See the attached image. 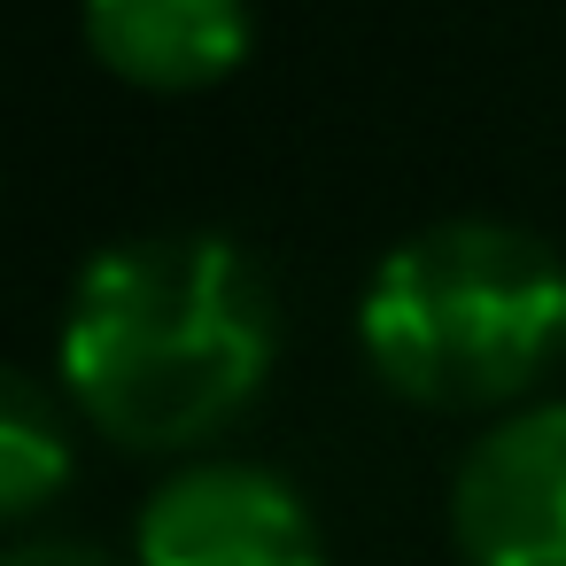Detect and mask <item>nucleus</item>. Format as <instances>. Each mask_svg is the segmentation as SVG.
I'll return each instance as SVG.
<instances>
[{"label":"nucleus","instance_id":"obj_5","mask_svg":"<svg viewBox=\"0 0 566 566\" xmlns=\"http://www.w3.org/2000/svg\"><path fill=\"white\" fill-rule=\"evenodd\" d=\"M94 55L133 86H210L249 55V17L233 0H94L86 9Z\"/></svg>","mask_w":566,"mask_h":566},{"label":"nucleus","instance_id":"obj_7","mask_svg":"<svg viewBox=\"0 0 566 566\" xmlns=\"http://www.w3.org/2000/svg\"><path fill=\"white\" fill-rule=\"evenodd\" d=\"M0 566H117V558H102L94 543H17L0 551Z\"/></svg>","mask_w":566,"mask_h":566},{"label":"nucleus","instance_id":"obj_3","mask_svg":"<svg viewBox=\"0 0 566 566\" xmlns=\"http://www.w3.org/2000/svg\"><path fill=\"white\" fill-rule=\"evenodd\" d=\"M473 566H566V403L489 427L450 496Z\"/></svg>","mask_w":566,"mask_h":566},{"label":"nucleus","instance_id":"obj_1","mask_svg":"<svg viewBox=\"0 0 566 566\" xmlns=\"http://www.w3.org/2000/svg\"><path fill=\"white\" fill-rule=\"evenodd\" d=\"M272 365V287L218 233H140L102 249L63 311V388L133 442L179 450L226 427Z\"/></svg>","mask_w":566,"mask_h":566},{"label":"nucleus","instance_id":"obj_4","mask_svg":"<svg viewBox=\"0 0 566 566\" xmlns=\"http://www.w3.org/2000/svg\"><path fill=\"white\" fill-rule=\"evenodd\" d=\"M140 566H318V527L264 465H187L140 512Z\"/></svg>","mask_w":566,"mask_h":566},{"label":"nucleus","instance_id":"obj_6","mask_svg":"<svg viewBox=\"0 0 566 566\" xmlns=\"http://www.w3.org/2000/svg\"><path fill=\"white\" fill-rule=\"evenodd\" d=\"M63 473H71V442L48 388H32L17 365H0V520L48 504Z\"/></svg>","mask_w":566,"mask_h":566},{"label":"nucleus","instance_id":"obj_2","mask_svg":"<svg viewBox=\"0 0 566 566\" xmlns=\"http://www.w3.org/2000/svg\"><path fill=\"white\" fill-rule=\"evenodd\" d=\"M357 334L411 403H504L566 357V264L520 226H427L380 256Z\"/></svg>","mask_w":566,"mask_h":566}]
</instances>
